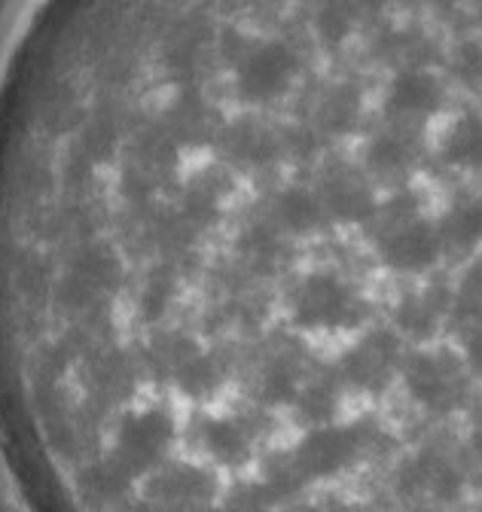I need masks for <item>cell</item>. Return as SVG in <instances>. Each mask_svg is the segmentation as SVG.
Here are the masks:
<instances>
[{"mask_svg": "<svg viewBox=\"0 0 482 512\" xmlns=\"http://www.w3.org/2000/svg\"><path fill=\"white\" fill-rule=\"evenodd\" d=\"M293 324L306 333H342L364 324L351 287L333 275H312L293 290Z\"/></svg>", "mask_w": 482, "mask_h": 512, "instance_id": "6da1fadb", "label": "cell"}, {"mask_svg": "<svg viewBox=\"0 0 482 512\" xmlns=\"http://www.w3.org/2000/svg\"><path fill=\"white\" fill-rule=\"evenodd\" d=\"M385 256L403 272H418L440 253V235L421 220H403L397 223L385 238Z\"/></svg>", "mask_w": 482, "mask_h": 512, "instance_id": "7a4b0ae2", "label": "cell"}, {"mask_svg": "<svg viewBox=\"0 0 482 512\" xmlns=\"http://www.w3.org/2000/svg\"><path fill=\"white\" fill-rule=\"evenodd\" d=\"M324 205L315 192L303 189V186H287L278 196V208H275V220L287 229V232H312L324 223Z\"/></svg>", "mask_w": 482, "mask_h": 512, "instance_id": "3957f363", "label": "cell"}]
</instances>
